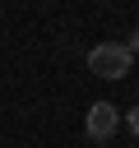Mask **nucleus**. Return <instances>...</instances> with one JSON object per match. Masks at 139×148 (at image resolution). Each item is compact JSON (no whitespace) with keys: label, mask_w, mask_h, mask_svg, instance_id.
Masks as SVG:
<instances>
[{"label":"nucleus","mask_w":139,"mask_h":148,"mask_svg":"<svg viewBox=\"0 0 139 148\" xmlns=\"http://www.w3.org/2000/svg\"><path fill=\"white\" fill-rule=\"evenodd\" d=\"M130 46H120V42H97L93 51H88V69L97 74V79H125L130 74Z\"/></svg>","instance_id":"1"},{"label":"nucleus","mask_w":139,"mask_h":148,"mask_svg":"<svg viewBox=\"0 0 139 148\" xmlns=\"http://www.w3.org/2000/svg\"><path fill=\"white\" fill-rule=\"evenodd\" d=\"M116 125H120V116H116V106H111V102H93V106H88L83 130H88V139H93V143H111Z\"/></svg>","instance_id":"2"},{"label":"nucleus","mask_w":139,"mask_h":148,"mask_svg":"<svg viewBox=\"0 0 139 148\" xmlns=\"http://www.w3.org/2000/svg\"><path fill=\"white\" fill-rule=\"evenodd\" d=\"M125 46H130V56H139V28L130 32V42H125Z\"/></svg>","instance_id":"3"},{"label":"nucleus","mask_w":139,"mask_h":148,"mask_svg":"<svg viewBox=\"0 0 139 148\" xmlns=\"http://www.w3.org/2000/svg\"><path fill=\"white\" fill-rule=\"evenodd\" d=\"M130 130H134V134H139V106H134V111H130Z\"/></svg>","instance_id":"4"},{"label":"nucleus","mask_w":139,"mask_h":148,"mask_svg":"<svg viewBox=\"0 0 139 148\" xmlns=\"http://www.w3.org/2000/svg\"><path fill=\"white\" fill-rule=\"evenodd\" d=\"M97 148H111V143H97Z\"/></svg>","instance_id":"5"}]
</instances>
